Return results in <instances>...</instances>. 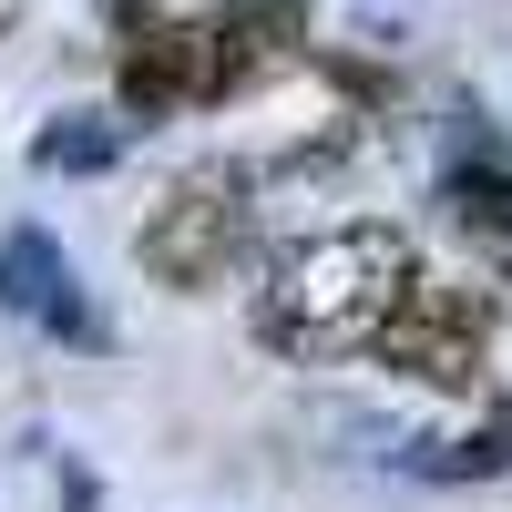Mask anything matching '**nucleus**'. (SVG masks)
<instances>
[{
  "label": "nucleus",
  "mask_w": 512,
  "mask_h": 512,
  "mask_svg": "<svg viewBox=\"0 0 512 512\" xmlns=\"http://www.w3.org/2000/svg\"><path fill=\"white\" fill-rule=\"evenodd\" d=\"M420 277V256L390 216H369V226H328L308 246H287L267 287H256V338H267L277 359H349V349H379V328H390L400 308V287Z\"/></svg>",
  "instance_id": "nucleus-1"
},
{
  "label": "nucleus",
  "mask_w": 512,
  "mask_h": 512,
  "mask_svg": "<svg viewBox=\"0 0 512 512\" xmlns=\"http://www.w3.org/2000/svg\"><path fill=\"white\" fill-rule=\"evenodd\" d=\"M256 256V175L236 154H195L185 175H164V195L134 226V267L175 297H216Z\"/></svg>",
  "instance_id": "nucleus-2"
},
{
  "label": "nucleus",
  "mask_w": 512,
  "mask_h": 512,
  "mask_svg": "<svg viewBox=\"0 0 512 512\" xmlns=\"http://www.w3.org/2000/svg\"><path fill=\"white\" fill-rule=\"evenodd\" d=\"M482 349H492V297L461 277H410L390 328H379V369L420 379V390H472Z\"/></svg>",
  "instance_id": "nucleus-3"
},
{
  "label": "nucleus",
  "mask_w": 512,
  "mask_h": 512,
  "mask_svg": "<svg viewBox=\"0 0 512 512\" xmlns=\"http://www.w3.org/2000/svg\"><path fill=\"white\" fill-rule=\"evenodd\" d=\"M113 103L134 113V123L216 103V31H205V21H175V11H154L144 31H123V41H113Z\"/></svg>",
  "instance_id": "nucleus-4"
},
{
  "label": "nucleus",
  "mask_w": 512,
  "mask_h": 512,
  "mask_svg": "<svg viewBox=\"0 0 512 512\" xmlns=\"http://www.w3.org/2000/svg\"><path fill=\"white\" fill-rule=\"evenodd\" d=\"M205 31H216V103L277 82L287 62H308V11L297 0H226Z\"/></svg>",
  "instance_id": "nucleus-5"
},
{
  "label": "nucleus",
  "mask_w": 512,
  "mask_h": 512,
  "mask_svg": "<svg viewBox=\"0 0 512 512\" xmlns=\"http://www.w3.org/2000/svg\"><path fill=\"white\" fill-rule=\"evenodd\" d=\"M431 205H441V226L472 246L492 277H512V164H441Z\"/></svg>",
  "instance_id": "nucleus-6"
},
{
  "label": "nucleus",
  "mask_w": 512,
  "mask_h": 512,
  "mask_svg": "<svg viewBox=\"0 0 512 512\" xmlns=\"http://www.w3.org/2000/svg\"><path fill=\"white\" fill-rule=\"evenodd\" d=\"M410 472L420 482H502L512 472V400H492L472 431H451V441H410Z\"/></svg>",
  "instance_id": "nucleus-7"
},
{
  "label": "nucleus",
  "mask_w": 512,
  "mask_h": 512,
  "mask_svg": "<svg viewBox=\"0 0 512 512\" xmlns=\"http://www.w3.org/2000/svg\"><path fill=\"white\" fill-rule=\"evenodd\" d=\"M62 297V246H52V226H11L0 236V308L11 318H41Z\"/></svg>",
  "instance_id": "nucleus-8"
},
{
  "label": "nucleus",
  "mask_w": 512,
  "mask_h": 512,
  "mask_svg": "<svg viewBox=\"0 0 512 512\" xmlns=\"http://www.w3.org/2000/svg\"><path fill=\"white\" fill-rule=\"evenodd\" d=\"M31 164H41V175H113V164H123V123L62 113V123H41V134H31Z\"/></svg>",
  "instance_id": "nucleus-9"
},
{
  "label": "nucleus",
  "mask_w": 512,
  "mask_h": 512,
  "mask_svg": "<svg viewBox=\"0 0 512 512\" xmlns=\"http://www.w3.org/2000/svg\"><path fill=\"white\" fill-rule=\"evenodd\" d=\"M41 328H52L62 349H113V318H103V308H93V297H82L72 277H62V297H52V308H41Z\"/></svg>",
  "instance_id": "nucleus-10"
},
{
  "label": "nucleus",
  "mask_w": 512,
  "mask_h": 512,
  "mask_svg": "<svg viewBox=\"0 0 512 512\" xmlns=\"http://www.w3.org/2000/svg\"><path fill=\"white\" fill-rule=\"evenodd\" d=\"M328 82H338V93H359V103H390V72H379V62H349V52H328Z\"/></svg>",
  "instance_id": "nucleus-11"
},
{
  "label": "nucleus",
  "mask_w": 512,
  "mask_h": 512,
  "mask_svg": "<svg viewBox=\"0 0 512 512\" xmlns=\"http://www.w3.org/2000/svg\"><path fill=\"white\" fill-rule=\"evenodd\" d=\"M0 21H11V0H0Z\"/></svg>",
  "instance_id": "nucleus-12"
}]
</instances>
